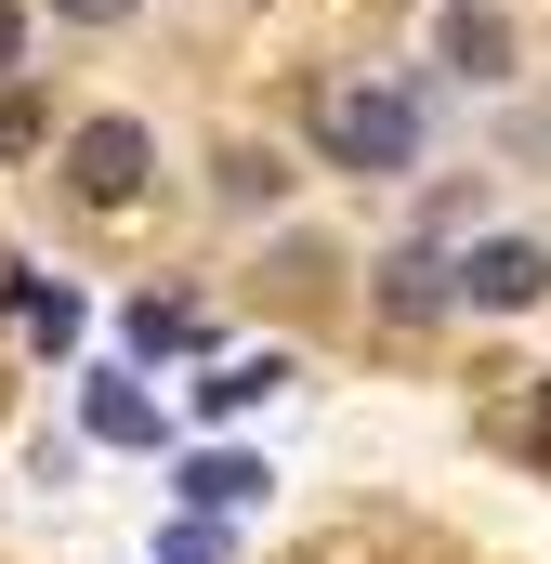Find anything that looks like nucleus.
<instances>
[{
  "label": "nucleus",
  "instance_id": "1",
  "mask_svg": "<svg viewBox=\"0 0 551 564\" xmlns=\"http://www.w3.org/2000/svg\"><path fill=\"white\" fill-rule=\"evenodd\" d=\"M315 144H328V171H355V184H408L420 171V93L328 79V93H315Z\"/></svg>",
  "mask_w": 551,
  "mask_h": 564
},
{
  "label": "nucleus",
  "instance_id": "2",
  "mask_svg": "<svg viewBox=\"0 0 551 564\" xmlns=\"http://www.w3.org/2000/svg\"><path fill=\"white\" fill-rule=\"evenodd\" d=\"M144 171H158V132H144V119H119V106L66 132V197H79V210H132Z\"/></svg>",
  "mask_w": 551,
  "mask_h": 564
},
{
  "label": "nucleus",
  "instance_id": "3",
  "mask_svg": "<svg viewBox=\"0 0 551 564\" xmlns=\"http://www.w3.org/2000/svg\"><path fill=\"white\" fill-rule=\"evenodd\" d=\"M446 302H473V315H526V302H551V250H539V237H473V250L446 263Z\"/></svg>",
  "mask_w": 551,
  "mask_h": 564
},
{
  "label": "nucleus",
  "instance_id": "4",
  "mask_svg": "<svg viewBox=\"0 0 551 564\" xmlns=\"http://www.w3.org/2000/svg\"><path fill=\"white\" fill-rule=\"evenodd\" d=\"M171 486H184V512H263V486H276V473L250 459V446H197Z\"/></svg>",
  "mask_w": 551,
  "mask_h": 564
},
{
  "label": "nucleus",
  "instance_id": "5",
  "mask_svg": "<svg viewBox=\"0 0 551 564\" xmlns=\"http://www.w3.org/2000/svg\"><path fill=\"white\" fill-rule=\"evenodd\" d=\"M433 53H446V66H460L473 93H486V79H512V13H486V0H460V13L433 26Z\"/></svg>",
  "mask_w": 551,
  "mask_h": 564
},
{
  "label": "nucleus",
  "instance_id": "6",
  "mask_svg": "<svg viewBox=\"0 0 551 564\" xmlns=\"http://www.w3.org/2000/svg\"><path fill=\"white\" fill-rule=\"evenodd\" d=\"M79 433H93V446H158V394H144V381H119V368H93Z\"/></svg>",
  "mask_w": 551,
  "mask_h": 564
},
{
  "label": "nucleus",
  "instance_id": "7",
  "mask_svg": "<svg viewBox=\"0 0 551 564\" xmlns=\"http://www.w3.org/2000/svg\"><path fill=\"white\" fill-rule=\"evenodd\" d=\"M276 381H289V355H224V368L197 381V408H210V421H237V408H263Z\"/></svg>",
  "mask_w": 551,
  "mask_h": 564
},
{
  "label": "nucleus",
  "instance_id": "8",
  "mask_svg": "<svg viewBox=\"0 0 551 564\" xmlns=\"http://www.w3.org/2000/svg\"><path fill=\"white\" fill-rule=\"evenodd\" d=\"M119 341H132L144 368H158V355H197V302H158V289H144L132 315H119Z\"/></svg>",
  "mask_w": 551,
  "mask_h": 564
},
{
  "label": "nucleus",
  "instance_id": "9",
  "mask_svg": "<svg viewBox=\"0 0 551 564\" xmlns=\"http://www.w3.org/2000/svg\"><path fill=\"white\" fill-rule=\"evenodd\" d=\"M13 328L66 355V341H79V289H53V276H13Z\"/></svg>",
  "mask_w": 551,
  "mask_h": 564
},
{
  "label": "nucleus",
  "instance_id": "10",
  "mask_svg": "<svg viewBox=\"0 0 551 564\" xmlns=\"http://www.w3.org/2000/svg\"><path fill=\"white\" fill-rule=\"evenodd\" d=\"M381 302H395V315H433V302H446V263H433V250H395V263H381Z\"/></svg>",
  "mask_w": 551,
  "mask_h": 564
},
{
  "label": "nucleus",
  "instance_id": "11",
  "mask_svg": "<svg viewBox=\"0 0 551 564\" xmlns=\"http://www.w3.org/2000/svg\"><path fill=\"white\" fill-rule=\"evenodd\" d=\"M224 197H237V210H276V197H289V171H276L263 144H237V158H224Z\"/></svg>",
  "mask_w": 551,
  "mask_h": 564
},
{
  "label": "nucleus",
  "instance_id": "12",
  "mask_svg": "<svg viewBox=\"0 0 551 564\" xmlns=\"http://www.w3.org/2000/svg\"><path fill=\"white\" fill-rule=\"evenodd\" d=\"M40 132H53V119H40V93H13V79H0V158H40Z\"/></svg>",
  "mask_w": 551,
  "mask_h": 564
},
{
  "label": "nucleus",
  "instance_id": "13",
  "mask_svg": "<svg viewBox=\"0 0 551 564\" xmlns=\"http://www.w3.org/2000/svg\"><path fill=\"white\" fill-rule=\"evenodd\" d=\"M158 564H224V525H210V512H197V525H171V539H158Z\"/></svg>",
  "mask_w": 551,
  "mask_h": 564
},
{
  "label": "nucleus",
  "instance_id": "14",
  "mask_svg": "<svg viewBox=\"0 0 551 564\" xmlns=\"http://www.w3.org/2000/svg\"><path fill=\"white\" fill-rule=\"evenodd\" d=\"M53 13H66V26H132L144 0H53Z\"/></svg>",
  "mask_w": 551,
  "mask_h": 564
},
{
  "label": "nucleus",
  "instance_id": "15",
  "mask_svg": "<svg viewBox=\"0 0 551 564\" xmlns=\"http://www.w3.org/2000/svg\"><path fill=\"white\" fill-rule=\"evenodd\" d=\"M13 66H26V13L0 0V79H13Z\"/></svg>",
  "mask_w": 551,
  "mask_h": 564
},
{
  "label": "nucleus",
  "instance_id": "16",
  "mask_svg": "<svg viewBox=\"0 0 551 564\" xmlns=\"http://www.w3.org/2000/svg\"><path fill=\"white\" fill-rule=\"evenodd\" d=\"M539 446H551V381H539Z\"/></svg>",
  "mask_w": 551,
  "mask_h": 564
}]
</instances>
